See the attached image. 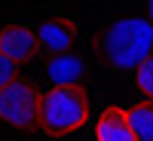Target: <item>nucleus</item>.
<instances>
[{"instance_id": "obj_11", "label": "nucleus", "mask_w": 153, "mask_h": 141, "mask_svg": "<svg viewBox=\"0 0 153 141\" xmlns=\"http://www.w3.org/2000/svg\"><path fill=\"white\" fill-rule=\"evenodd\" d=\"M144 9H147V22L153 25V0H144Z\"/></svg>"}, {"instance_id": "obj_2", "label": "nucleus", "mask_w": 153, "mask_h": 141, "mask_svg": "<svg viewBox=\"0 0 153 141\" xmlns=\"http://www.w3.org/2000/svg\"><path fill=\"white\" fill-rule=\"evenodd\" d=\"M89 120V98L80 86H52L40 98L37 126L46 135H68L76 132Z\"/></svg>"}, {"instance_id": "obj_7", "label": "nucleus", "mask_w": 153, "mask_h": 141, "mask_svg": "<svg viewBox=\"0 0 153 141\" xmlns=\"http://www.w3.org/2000/svg\"><path fill=\"white\" fill-rule=\"evenodd\" d=\"M95 138L98 141H135L129 123H126V110L107 107L95 123Z\"/></svg>"}, {"instance_id": "obj_8", "label": "nucleus", "mask_w": 153, "mask_h": 141, "mask_svg": "<svg viewBox=\"0 0 153 141\" xmlns=\"http://www.w3.org/2000/svg\"><path fill=\"white\" fill-rule=\"evenodd\" d=\"M126 123L135 141H153V101H141L132 110H126Z\"/></svg>"}, {"instance_id": "obj_6", "label": "nucleus", "mask_w": 153, "mask_h": 141, "mask_svg": "<svg viewBox=\"0 0 153 141\" xmlns=\"http://www.w3.org/2000/svg\"><path fill=\"white\" fill-rule=\"evenodd\" d=\"M83 74H86V65L76 52H61L46 68V77H49L52 86H76L83 80Z\"/></svg>"}, {"instance_id": "obj_10", "label": "nucleus", "mask_w": 153, "mask_h": 141, "mask_svg": "<svg viewBox=\"0 0 153 141\" xmlns=\"http://www.w3.org/2000/svg\"><path fill=\"white\" fill-rule=\"evenodd\" d=\"M16 71H19V65H16V61H9L6 55H0V89H3V86H9L12 80H16Z\"/></svg>"}, {"instance_id": "obj_9", "label": "nucleus", "mask_w": 153, "mask_h": 141, "mask_svg": "<svg viewBox=\"0 0 153 141\" xmlns=\"http://www.w3.org/2000/svg\"><path fill=\"white\" fill-rule=\"evenodd\" d=\"M135 71H138V86H141V92L153 101V52H150Z\"/></svg>"}, {"instance_id": "obj_1", "label": "nucleus", "mask_w": 153, "mask_h": 141, "mask_svg": "<svg viewBox=\"0 0 153 141\" xmlns=\"http://www.w3.org/2000/svg\"><path fill=\"white\" fill-rule=\"evenodd\" d=\"M98 49L107 65L120 68V71H135L153 52V25L141 16L117 19L110 28H104Z\"/></svg>"}, {"instance_id": "obj_4", "label": "nucleus", "mask_w": 153, "mask_h": 141, "mask_svg": "<svg viewBox=\"0 0 153 141\" xmlns=\"http://www.w3.org/2000/svg\"><path fill=\"white\" fill-rule=\"evenodd\" d=\"M37 46H40L37 43V31L28 28V25H9V28L0 31V55H6L16 65L34 58Z\"/></svg>"}, {"instance_id": "obj_5", "label": "nucleus", "mask_w": 153, "mask_h": 141, "mask_svg": "<svg viewBox=\"0 0 153 141\" xmlns=\"http://www.w3.org/2000/svg\"><path fill=\"white\" fill-rule=\"evenodd\" d=\"M74 40H76V28L68 19H46L40 25V31H37V43L46 46L49 52H55V55L71 52Z\"/></svg>"}, {"instance_id": "obj_3", "label": "nucleus", "mask_w": 153, "mask_h": 141, "mask_svg": "<svg viewBox=\"0 0 153 141\" xmlns=\"http://www.w3.org/2000/svg\"><path fill=\"white\" fill-rule=\"evenodd\" d=\"M37 110H40V92L28 80H12L0 89V120L19 129L37 126Z\"/></svg>"}]
</instances>
